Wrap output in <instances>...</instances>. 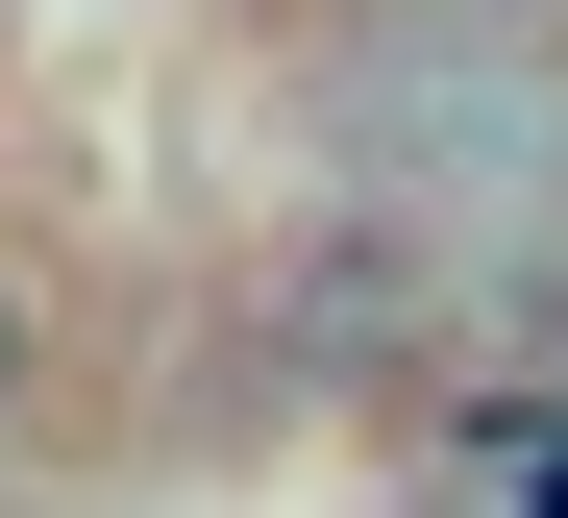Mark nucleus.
Wrapping results in <instances>:
<instances>
[{"mask_svg": "<svg viewBox=\"0 0 568 518\" xmlns=\"http://www.w3.org/2000/svg\"><path fill=\"white\" fill-rule=\"evenodd\" d=\"M0 420H26V272H0Z\"/></svg>", "mask_w": 568, "mask_h": 518, "instance_id": "f257e3e1", "label": "nucleus"}, {"mask_svg": "<svg viewBox=\"0 0 568 518\" xmlns=\"http://www.w3.org/2000/svg\"><path fill=\"white\" fill-rule=\"evenodd\" d=\"M519 518H568V445H544V494H519Z\"/></svg>", "mask_w": 568, "mask_h": 518, "instance_id": "f03ea898", "label": "nucleus"}, {"mask_svg": "<svg viewBox=\"0 0 568 518\" xmlns=\"http://www.w3.org/2000/svg\"><path fill=\"white\" fill-rule=\"evenodd\" d=\"M519 26H568V0H519Z\"/></svg>", "mask_w": 568, "mask_h": 518, "instance_id": "7ed1b4c3", "label": "nucleus"}]
</instances>
